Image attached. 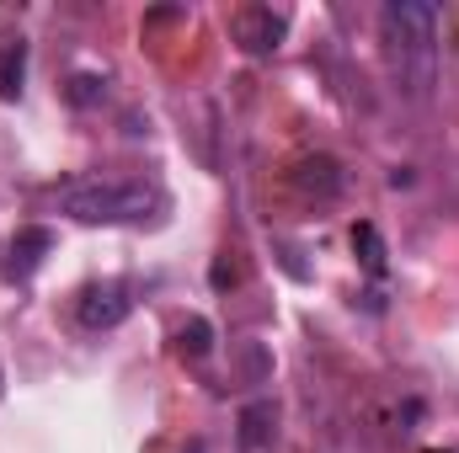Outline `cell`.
<instances>
[{"label":"cell","instance_id":"cell-6","mask_svg":"<svg viewBox=\"0 0 459 453\" xmlns=\"http://www.w3.org/2000/svg\"><path fill=\"white\" fill-rule=\"evenodd\" d=\"M294 182H299L305 192H316V198H337V192H342V171H337V160H332V155L299 160V166H294Z\"/></svg>","mask_w":459,"mask_h":453},{"label":"cell","instance_id":"cell-7","mask_svg":"<svg viewBox=\"0 0 459 453\" xmlns=\"http://www.w3.org/2000/svg\"><path fill=\"white\" fill-rule=\"evenodd\" d=\"M22 75H27V43H5L0 48V97L5 102L22 97Z\"/></svg>","mask_w":459,"mask_h":453},{"label":"cell","instance_id":"cell-5","mask_svg":"<svg viewBox=\"0 0 459 453\" xmlns=\"http://www.w3.org/2000/svg\"><path fill=\"white\" fill-rule=\"evenodd\" d=\"M54 251V235L43 225H27V229H16L11 235V245H5V278L11 283H27L38 267H43V256Z\"/></svg>","mask_w":459,"mask_h":453},{"label":"cell","instance_id":"cell-4","mask_svg":"<svg viewBox=\"0 0 459 453\" xmlns=\"http://www.w3.org/2000/svg\"><path fill=\"white\" fill-rule=\"evenodd\" d=\"M283 32H289V16L283 11H273V5H251V11H240L235 16V43L246 48V54H273L278 43H283Z\"/></svg>","mask_w":459,"mask_h":453},{"label":"cell","instance_id":"cell-9","mask_svg":"<svg viewBox=\"0 0 459 453\" xmlns=\"http://www.w3.org/2000/svg\"><path fill=\"white\" fill-rule=\"evenodd\" d=\"M209 346H214L209 321H187V326H182V352H187V357H209Z\"/></svg>","mask_w":459,"mask_h":453},{"label":"cell","instance_id":"cell-11","mask_svg":"<svg viewBox=\"0 0 459 453\" xmlns=\"http://www.w3.org/2000/svg\"><path fill=\"white\" fill-rule=\"evenodd\" d=\"M91 86H97V81H91V75H75V91H70V102H91V97H97V91H91Z\"/></svg>","mask_w":459,"mask_h":453},{"label":"cell","instance_id":"cell-8","mask_svg":"<svg viewBox=\"0 0 459 453\" xmlns=\"http://www.w3.org/2000/svg\"><path fill=\"white\" fill-rule=\"evenodd\" d=\"M352 245H363V267H368V272H385V245H379L374 225H358V229H352Z\"/></svg>","mask_w":459,"mask_h":453},{"label":"cell","instance_id":"cell-1","mask_svg":"<svg viewBox=\"0 0 459 453\" xmlns=\"http://www.w3.org/2000/svg\"><path fill=\"white\" fill-rule=\"evenodd\" d=\"M385 70L406 102H428L438 86V11L428 0H390L379 11Z\"/></svg>","mask_w":459,"mask_h":453},{"label":"cell","instance_id":"cell-3","mask_svg":"<svg viewBox=\"0 0 459 453\" xmlns=\"http://www.w3.org/2000/svg\"><path fill=\"white\" fill-rule=\"evenodd\" d=\"M128 310H134V299H128L123 283H91V288H81V299H75V321H81L86 331H113V326L128 321Z\"/></svg>","mask_w":459,"mask_h":453},{"label":"cell","instance_id":"cell-2","mask_svg":"<svg viewBox=\"0 0 459 453\" xmlns=\"http://www.w3.org/2000/svg\"><path fill=\"white\" fill-rule=\"evenodd\" d=\"M59 209L75 225H155L171 198L155 182H75L59 192Z\"/></svg>","mask_w":459,"mask_h":453},{"label":"cell","instance_id":"cell-10","mask_svg":"<svg viewBox=\"0 0 459 453\" xmlns=\"http://www.w3.org/2000/svg\"><path fill=\"white\" fill-rule=\"evenodd\" d=\"M262 422H273V406H251L246 416H240V449H262Z\"/></svg>","mask_w":459,"mask_h":453},{"label":"cell","instance_id":"cell-12","mask_svg":"<svg viewBox=\"0 0 459 453\" xmlns=\"http://www.w3.org/2000/svg\"><path fill=\"white\" fill-rule=\"evenodd\" d=\"M0 389H5V373H0Z\"/></svg>","mask_w":459,"mask_h":453}]
</instances>
